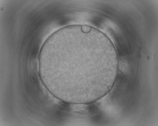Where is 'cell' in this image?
Returning a JSON list of instances; mask_svg holds the SVG:
<instances>
[{"label":"cell","mask_w":158,"mask_h":126,"mask_svg":"<svg viewBox=\"0 0 158 126\" xmlns=\"http://www.w3.org/2000/svg\"><path fill=\"white\" fill-rule=\"evenodd\" d=\"M111 65L107 54L74 47L56 53L53 70L59 87L82 93L98 88L108 78Z\"/></svg>","instance_id":"1"},{"label":"cell","mask_w":158,"mask_h":126,"mask_svg":"<svg viewBox=\"0 0 158 126\" xmlns=\"http://www.w3.org/2000/svg\"><path fill=\"white\" fill-rule=\"evenodd\" d=\"M76 25H72V26H76ZM86 25V26H89L86 25ZM93 28H94V27H93ZM96 28V29H96V28ZM97 30H98V29H97Z\"/></svg>","instance_id":"2"}]
</instances>
